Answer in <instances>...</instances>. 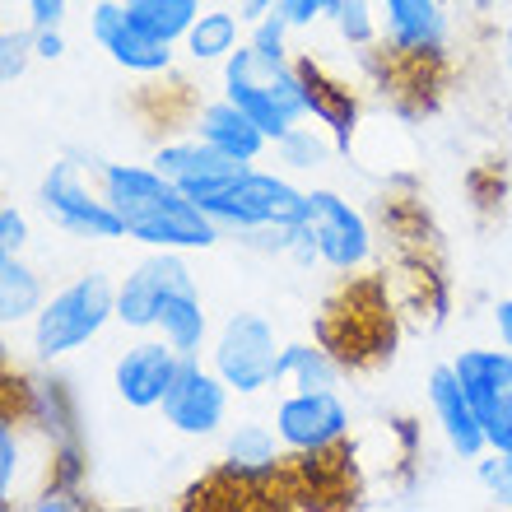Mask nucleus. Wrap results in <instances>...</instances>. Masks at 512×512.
I'll return each instance as SVG.
<instances>
[{"label": "nucleus", "instance_id": "obj_14", "mask_svg": "<svg viewBox=\"0 0 512 512\" xmlns=\"http://www.w3.org/2000/svg\"><path fill=\"white\" fill-rule=\"evenodd\" d=\"M289 447L270 419H238L219 438V475L233 480L238 489H266L289 471Z\"/></svg>", "mask_w": 512, "mask_h": 512}, {"label": "nucleus", "instance_id": "obj_7", "mask_svg": "<svg viewBox=\"0 0 512 512\" xmlns=\"http://www.w3.org/2000/svg\"><path fill=\"white\" fill-rule=\"evenodd\" d=\"M270 424L280 433V443L289 447V457L298 466H322L350 443V401L336 387H317V391H284Z\"/></svg>", "mask_w": 512, "mask_h": 512}, {"label": "nucleus", "instance_id": "obj_22", "mask_svg": "<svg viewBox=\"0 0 512 512\" xmlns=\"http://www.w3.org/2000/svg\"><path fill=\"white\" fill-rule=\"evenodd\" d=\"M47 303V280L24 252H0V326L24 331Z\"/></svg>", "mask_w": 512, "mask_h": 512}, {"label": "nucleus", "instance_id": "obj_10", "mask_svg": "<svg viewBox=\"0 0 512 512\" xmlns=\"http://www.w3.org/2000/svg\"><path fill=\"white\" fill-rule=\"evenodd\" d=\"M233 415V387L219 378L210 359H182L173 387L159 405V419L177 438H219Z\"/></svg>", "mask_w": 512, "mask_h": 512}, {"label": "nucleus", "instance_id": "obj_4", "mask_svg": "<svg viewBox=\"0 0 512 512\" xmlns=\"http://www.w3.org/2000/svg\"><path fill=\"white\" fill-rule=\"evenodd\" d=\"M196 205L215 219L224 238L243 243L256 229H284V224L308 219V187H298L294 173H284V168L247 163L243 173L229 177L224 187L205 191Z\"/></svg>", "mask_w": 512, "mask_h": 512}, {"label": "nucleus", "instance_id": "obj_35", "mask_svg": "<svg viewBox=\"0 0 512 512\" xmlns=\"http://www.w3.org/2000/svg\"><path fill=\"white\" fill-rule=\"evenodd\" d=\"M33 42H38V61H61L66 56V28H42V33H33Z\"/></svg>", "mask_w": 512, "mask_h": 512}, {"label": "nucleus", "instance_id": "obj_24", "mask_svg": "<svg viewBox=\"0 0 512 512\" xmlns=\"http://www.w3.org/2000/svg\"><path fill=\"white\" fill-rule=\"evenodd\" d=\"M270 154H275V163H280L284 173H294V177H312V173H322V168H331L340 154L336 145V135L326 131L322 122H298L294 131H284L275 145H270Z\"/></svg>", "mask_w": 512, "mask_h": 512}, {"label": "nucleus", "instance_id": "obj_17", "mask_svg": "<svg viewBox=\"0 0 512 512\" xmlns=\"http://www.w3.org/2000/svg\"><path fill=\"white\" fill-rule=\"evenodd\" d=\"M187 131H196L201 140H210L215 149L233 154L238 163H261V159L270 154V145H275V140H270V135L261 131V126H256L229 94L201 98V103L191 108Z\"/></svg>", "mask_w": 512, "mask_h": 512}, {"label": "nucleus", "instance_id": "obj_37", "mask_svg": "<svg viewBox=\"0 0 512 512\" xmlns=\"http://www.w3.org/2000/svg\"><path fill=\"white\" fill-rule=\"evenodd\" d=\"M275 5H280V0H238V14H243L247 24H252V19H261V14H270V10H275Z\"/></svg>", "mask_w": 512, "mask_h": 512}, {"label": "nucleus", "instance_id": "obj_13", "mask_svg": "<svg viewBox=\"0 0 512 512\" xmlns=\"http://www.w3.org/2000/svg\"><path fill=\"white\" fill-rule=\"evenodd\" d=\"M177 368H182V354L168 345V340L154 331V336H135L117 359H112V391L126 410H159L168 387H173Z\"/></svg>", "mask_w": 512, "mask_h": 512}, {"label": "nucleus", "instance_id": "obj_23", "mask_svg": "<svg viewBox=\"0 0 512 512\" xmlns=\"http://www.w3.org/2000/svg\"><path fill=\"white\" fill-rule=\"evenodd\" d=\"M345 364L326 340H284L280 354V387L284 391H317V387H340Z\"/></svg>", "mask_w": 512, "mask_h": 512}, {"label": "nucleus", "instance_id": "obj_12", "mask_svg": "<svg viewBox=\"0 0 512 512\" xmlns=\"http://www.w3.org/2000/svg\"><path fill=\"white\" fill-rule=\"evenodd\" d=\"M191 280L196 275L187 266V252H149L145 261H135L117 280V326L131 331V336H154L163 298Z\"/></svg>", "mask_w": 512, "mask_h": 512}, {"label": "nucleus", "instance_id": "obj_36", "mask_svg": "<svg viewBox=\"0 0 512 512\" xmlns=\"http://www.w3.org/2000/svg\"><path fill=\"white\" fill-rule=\"evenodd\" d=\"M489 326H494L499 345H508V350H512V294H508V298H499V303L489 308Z\"/></svg>", "mask_w": 512, "mask_h": 512}, {"label": "nucleus", "instance_id": "obj_1", "mask_svg": "<svg viewBox=\"0 0 512 512\" xmlns=\"http://www.w3.org/2000/svg\"><path fill=\"white\" fill-rule=\"evenodd\" d=\"M98 187L122 215L126 238L145 252H210L224 243L215 219L149 159H98Z\"/></svg>", "mask_w": 512, "mask_h": 512}, {"label": "nucleus", "instance_id": "obj_34", "mask_svg": "<svg viewBox=\"0 0 512 512\" xmlns=\"http://www.w3.org/2000/svg\"><path fill=\"white\" fill-rule=\"evenodd\" d=\"M66 14H70V0H24V24L33 33L42 28H66Z\"/></svg>", "mask_w": 512, "mask_h": 512}, {"label": "nucleus", "instance_id": "obj_33", "mask_svg": "<svg viewBox=\"0 0 512 512\" xmlns=\"http://www.w3.org/2000/svg\"><path fill=\"white\" fill-rule=\"evenodd\" d=\"M485 438L489 452H512V391L499 396V405L485 415Z\"/></svg>", "mask_w": 512, "mask_h": 512}, {"label": "nucleus", "instance_id": "obj_29", "mask_svg": "<svg viewBox=\"0 0 512 512\" xmlns=\"http://www.w3.org/2000/svg\"><path fill=\"white\" fill-rule=\"evenodd\" d=\"M475 480L499 508H512V452H485L475 461Z\"/></svg>", "mask_w": 512, "mask_h": 512}, {"label": "nucleus", "instance_id": "obj_38", "mask_svg": "<svg viewBox=\"0 0 512 512\" xmlns=\"http://www.w3.org/2000/svg\"><path fill=\"white\" fill-rule=\"evenodd\" d=\"M499 66H503V70H508V75H512V24H508V28H503V33H499Z\"/></svg>", "mask_w": 512, "mask_h": 512}, {"label": "nucleus", "instance_id": "obj_20", "mask_svg": "<svg viewBox=\"0 0 512 512\" xmlns=\"http://www.w3.org/2000/svg\"><path fill=\"white\" fill-rule=\"evenodd\" d=\"M447 364L457 368L461 387H466V396L475 401L480 419L499 405V396L512 391V350L508 345H466V350H457Z\"/></svg>", "mask_w": 512, "mask_h": 512}, {"label": "nucleus", "instance_id": "obj_19", "mask_svg": "<svg viewBox=\"0 0 512 512\" xmlns=\"http://www.w3.org/2000/svg\"><path fill=\"white\" fill-rule=\"evenodd\" d=\"M159 336L173 345L182 359H205L210 340H215V322H210V308L201 298V284L191 280L182 289L163 298V312H159Z\"/></svg>", "mask_w": 512, "mask_h": 512}, {"label": "nucleus", "instance_id": "obj_9", "mask_svg": "<svg viewBox=\"0 0 512 512\" xmlns=\"http://www.w3.org/2000/svg\"><path fill=\"white\" fill-rule=\"evenodd\" d=\"M308 224H312V233H317L322 270L350 280V275L373 266L378 233H373L368 215L350 196H340L336 187H308Z\"/></svg>", "mask_w": 512, "mask_h": 512}, {"label": "nucleus", "instance_id": "obj_15", "mask_svg": "<svg viewBox=\"0 0 512 512\" xmlns=\"http://www.w3.org/2000/svg\"><path fill=\"white\" fill-rule=\"evenodd\" d=\"M424 401H429V415L443 433V443L452 457L461 461H480L489 452V438H485V419L475 410V401L466 396L461 387L457 368L452 364H433L429 378H424Z\"/></svg>", "mask_w": 512, "mask_h": 512}, {"label": "nucleus", "instance_id": "obj_16", "mask_svg": "<svg viewBox=\"0 0 512 512\" xmlns=\"http://www.w3.org/2000/svg\"><path fill=\"white\" fill-rule=\"evenodd\" d=\"M149 163H154L163 177H173L191 201H201L205 191L224 187L229 177H238L247 168V163H238L233 154H224V149H215L210 140H201L196 131L159 140V145L149 149Z\"/></svg>", "mask_w": 512, "mask_h": 512}, {"label": "nucleus", "instance_id": "obj_28", "mask_svg": "<svg viewBox=\"0 0 512 512\" xmlns=\"http://www.w3.org/2000/svg\"><path fill=\"white\" fill-rule=\"evenodd\" d=\"M294 28L284 24L280 14L270 10V14H261V19H252V24H247V42H252L256 52L261 56H270V61H289V56H298L294 52Z\"/></svg>", "mask_w": 512, "mask_h": 512}, {"label": "nucleus", "instance_id": "obj_18", "mask_svg": "<svg viewBox=\"0 0 512 512\" xmlns=\"http://www.w3.org/2000/svg\"><path fill=\"white\" fill-rule=\"evenodd\" d=\"M19 391H24V405H19V415L33 419L47 438H52L56 447H75L80 443V419H75V405H70V391L66 382L56 378L47 364H38V373H28L24 382H19Z\"/></svg>", "mask_w": 512, "mask_h": 512}, {"label": "nucleus", "instance_id": "obj_11", "mask_svg": "<svg viewBox=\"0 0 512 512\" xmlns=\"http://www.w3.org/2000/svg\"><path fill=\"white\" fill-rule=\"evenodd\" d=\"M89 38H94V47L108 56L112 66L135 75V80L173 75L177 52H182L173 42H159L154 33H145L122 0H94V10H89Z\"/></svg>", "mask_w": 512, "mask_h": 512}, {"label": "nucleus", "instance_id": "obj_27", "mask_svg": "<svg viewBox=\"0 0 512 512\" xmlns=\"http://www.w3.org/2000/svg\"><path fill=\"white\" fill-rule=\"evenodd\" d=\"M38 61V42H33V28H5L0 33V84L5 89H14V84L28 75V66Z\"/></svg>", "mask_w": 512, "mask_h": 512}, {"label": "nucleus", "instance_id": "obj_6", "mask_svg": "<svg viewBox=\"0 0 512 512\" xmlns=\"http://www.w3.org/2000/svg\"><path fill=\"white\" fill-rule=\"evenodd\" d=\"M280 354L284 340L266 312L238 308L215 326L205 359L233 387L238 401H252V396H266L270 387H280Z\"/></svg>", "mask_w": 512, "mask_h": 512}, {"label": "nucleus", "instance_id": "obj_21", "mask_svg": "<svg viewBox=\"0 0 512 512\" xmlns=\"http://www.w3.org/2000/svg\"><path fill=\"white\" fill-rule=\"evenodd\" d=\"M247 42V19L238 5H205V14L187 28V38L177 42L191 66H224L238 47Z\"/></svg>", "mask_w": 512, "mask_h": 512}, {"label": "nucleus", "instance_id": "obj_30", "mask_svg": "<svg viewBox=\"0 0 512 512\" xmlns=\"http://www.w3.org/2000/svg\"><path fill=\"white\" fill-rule=\"evenodd\" d=\"M340 5H345V0H280V5H275V14H280L294 33H312V28L331 24Z\"/></svg>", "mask_w": 512, "mask_h": 512}, {"label": "nucleus", "instance_id": "obj_26", "mask_svg": "<svg viewBox=\"0 0 512 512\" xmlns=\"http://www.w3.org/2000/svg\"><path fill=\"white\" fill-rule=\"evenodd\" d=\"M345 52H378V0H345L331 19Z\"/></svg>", "mask_w": 512, "mask_h": 512}, {"label": "nucleus", "instance_id": "obj_8", "mask_svg": "<svg viewBox=\"0 0 512 512\" xmlns=\"http://www.w3.org/2000/svg\"><path fill=\"white\" fill-rule=\"evenodd\" d=\"M452 47L443 0H378V56L396 70H429Z\"/></svg>", "mask_w": 512, "mask_h": 512}, {"label": "nucleus", "instance_id": "obj_25", "mask_svg": "<svg viewBox=\"0 0 512 512\" xmlns=\"http://www.w3.org/2000/svg\"><path fill=\"white\" fill-rule=\"evenodd\" d=\"M122 5L131 10V19L145 33H154L159 42H173V47L187 38V28L205 14V0H122Z\"/></svg>", "mask_w": 512, "mask_h": 512}, {"label": "nucleus", "instance_id": "obj_5", "mask_svg": "<svg viewBox=\"0 0 512 512\" xmlns=\"http://www.w3.org/2000/svg\"><path fill=\"white\" fill-rule=\"evenodd\" d=\"M38 210L75 243H122L126 224L98 187V159H56L38 177Z\"/></svg>", "mask_w": 512, "mask_h": 512}, {"label": "nucleus", "instance_id": "obj_2", "mask_svg": "<svg viewBox=\"0 0 512 512\" xmlns=\"http://www.w3.org/2000/svg\"><path fill=\"white\" fill-rule=\"evenodd\" d=\"M117 322V280L108 270H80L75 280L47 294L42 312L24 326V350L33 364L56 368L70 354L89 350Z\"/></svg>", "mask_w": 512, "mask_h": 512}, {"label": "nucleus", "instance_id": "obj_31", "mask_svg": "<svg viewBox=\"0 0 512 512\" xmlns=\"http://www.w3.org/2000/svg\"><path fill=\"white\" fill-rule=\"evenodd\" d=\"M24 508L28 512H84L89 499H84L80 480H52V485L42 489V494H33Z\"/></svg>", "mask_w": 512, "mask_h": 512}, {"label": "nucleus", "instance_id": "obj_32", "mask_svg": "<svg viewBox=\"0 0 512 512\" xmlns=\"http://www.w3.org/2000/svg\"><path fill=\"white\" fill-rule=\"evenodd\" d=\"M33 243V224L14 201L0 205V252H28Z\"/></svg>", "mask_w": 512, "mask_h": 512}, {"label": "nucleus", "instance_id": "obj_3", "mask_svg": "<svg viewBox=\"0 0 512 512\" xmlns=\"http://www.w3.org/2000/svg\"><path fill=\"white\" fill-rule=\"evenodd\" d=\"M219 94H229L270 140H280L284 131H294L298 122L312 117L308 75L298 66V56L270 61V56L256 52L252 42H243V47L219 66Z\"/></svg>", "mask_w": 512, "mask_h": 512}]
</instances>
